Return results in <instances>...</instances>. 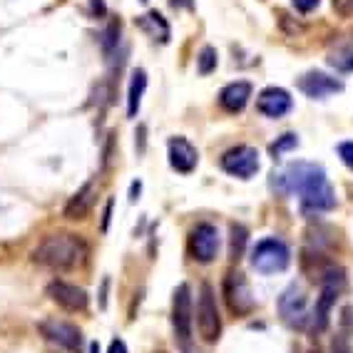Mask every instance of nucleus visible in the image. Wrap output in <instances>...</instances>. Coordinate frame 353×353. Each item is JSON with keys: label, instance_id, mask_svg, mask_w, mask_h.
<instances>
[{"label": "nucleus", "instance_id": "obj_1", "mask_svg": "<svg viewBox=\"0 0 353 353\" xmlns=\"http://www.w3.org/2000/svg\"><path fill=\"white\" fill-rule=\"evenodd\" d=\"M279 190L284 194H299L301 204L314 212H328L336 207L334 187L328 182L326 170L321 164L294 162L279 176Z\"/></svg>", "mask_w": 353, "mask_h": 353}, {"label": "nucleus", "instance_id": "obj_2", "mask_svg": "<svg viewBox=\"0 0 353 353\" xmlns=\"http://www.w3.org/2000/svg\"><path fill=\"white\" fill-rule=\"evenodd\" d=\"M85 259H88V244L82 236L70 232L45 236L32 252V261L52 272H72L85 264Z\"/></svg>", "mask_w": 353, "mask_h": 353}, {"label": "nucleus", "instance_id": "obj_3", "mask_svg": "<svg viewBox=\"0 0 353 353\" xmlns=\"http://www.w3.org/2000/svg\"><path fill=\"white\" fill-rule=\"evenodd\" d=\"M291 264L289 246L276 236L261 239L252 252V266L259 274H279Z\"/></svg>", "mask_w": 353, "mask_h": 353}, {"label": "nucleus", "instance_id": "obj_4", "mask_svg": "<svg viewBox=\"0 0 353 353\" xmlns=\"http://www.w3.org/2000/svg\"><path fill=\"white\" fill-rule=\"evenodd\" d=\"M196 328L207 343H214L221 334V319L216 309V296L212 284H202L199 289V301H196Z\"/></svg>", "mask_w": 353, "mask_h": 353}, {"label": "nucleus", "instance_id": "obj_5", "mask_svg": "<svg viewBox=\"0 0 353 353\" xmlns=\"http://www.w3.org/2000/svg\"><path fill=\"white\" fill-rule=\"evenodd\" d=\"M172 326H174L176 341L184 348L192 341V291L187 284H179L172 296Z\"/></svg>", "mask_w": 353, "mask_h": 353}, {"label": "nucleus", "instance_id": "obj_6", "mask_svg": "<svg viewBox=\"0 0 353 353\" xmlns=\"http://www.w3.org/2000/svg\"><path fill=\"white\" fill-rule=\"evenodd\" d=\"M190 254L199 264H212L219 254V232L214 224H196L190 232Z\"/></svg>", "mask_w": 353, "mask_h": 353}, {"label": "nucleus", "instance_id": "obj_7", "mask_svg": "<svg viewBox=\"0 0 353 353\" xmlns=\"http://www.w3.org/2000/svg\"><path fill=\"white\" fill-rule=\"evenodd\" d=\"M221 170L232 176H239V179H252L259 172V152L249 145L232 147L221 154Z\"/></svg>", "mask_w": 353, "mask_h": 353}, {"label": "nucleus", "instance_id": "obj_8", "mask_svg": "<svg viewBox=\"0 0 353 353\" xmlns=\"http://www.w3.org/2000/svg\"><path fill=\"white\" fill-rule=\"evenodd\" d=\"M279 314L289 323L291 328H303L309 323V301H306V294L299 289L296 284H291L289 289L279 296Z\"/></svg>", "mask_w": 353, "mask_h": 353}, {"label": "nucleus", "instance_id": "obj_9", "mask_svg": "<svg viewBox=\"0 0 353 353\" xmlns=\"http://www.w3.org/2000/svg\"><path fill=\"white\" fill-rule=\"evenodd\" d=\"M224 301H227L229 311L234 316H246L254 309V299L249 284H246L244 274L239 272H229L224 279Z\"/></svg>", "mask_w": 353, "mask_h": 353}, {"label": "nucleus", "instance_id": "obj_10", "mask_svg": "<svg viewBox=\"0 0 353 353\" xmlns=\"http://www.w3.org/2000/svg\"><path fill=\"white\" fill-rule=\"evenodd\" d=\"M38 328H40V334L50 341V343H55V346L65 348V351H70V353L82 351V331L77 326H72V323L48 319V321H43Z\"/></svg>", "mask_w": 353, "mask_h": 353}, {"label": "nucleus", "instance_id": "obj_11", "mask_svg": "<svg viewBox=\"0 0 353 353\" xmlns=\"http://www.w3.org/2000/svg\"><path fill=\"white\" fill-rule=\"evenodd\" d=\"M299 90H301L306 97H311V100H323V97H331V95H336V92H341V90H343V82L326 75V72L311 70V72H303V75L299 77Z\"/></svg>", "mask_w": 353, "mask_h": 353}, {"label": "nucleus", "instance_id": "obj_12", "mask_svg": "<svg viewBox=\"0 0 353 353\" xmlns=\"http://www.w3.org/2000/svg\"><path fill=\"white\" fill-rule=\"evenodd\" d=\"M167 157H170V167L179 174H192L199 162V152L192 145L190 139L184 137H172L167 142Z\"/></svg>", "mask_w": 353, "mask_h": 353}, {"label": "nucleus", "instance_id": "obj_13", "mask_svg": "<svg viewBox=\"0 0 353 353\" xmlns=\"http://www.w3.org/2000/svg\"><path fill=\"white\" fill-rule=\"evenodd\" d=\"M291 108H294V100L284 88H266L256 97V110L264 117H272V120L289 114Z\"/></svg>", "mask_w": 353, "mask_h": 353}, {"label": "nucleus", "instance_id": "obj_14", "mask_svg": "<svg viewBox=\"0 0 353 353\" xmlns=\"http://www.w3.org/2000/svg\"><path fill=\"white\" fill-rule=\"evenodd\" d=\"M45 294L57 303V306H63L65 311H85L88 309V294L75 284H65V281H52L48 284Z\"/></svg>", "mask_w": 353, "mask_h": 353}, {"label": "nucleus", "instance_id": "obj_15", "mask_svg": "<svg viewBox=\"0 0 353 353\" xmlns=\"http://www.w3.org/2000/svg\"><path fill=\"white\" fill-rule=\"evenodd\" d=\"M249 97H252V85L239 80V82H232V85H227V88L221 90L219 105L227 110V112H241V110L246 108Z\"/></svg>", "mask_w": 353, "mask_h": 353}, {"label": "nucleus", "instance_id": "obj_16", "mask_svg": "<svg viewBox=\"0 0 353 353\" xmlns=\"http://www.w3.org/2000/svg\"><path fill=\"white\" fill-rule=\"evenodd\" d=\"M95 184H85L82 190H77L75 194L70 196V202L65 204V216L72 221L77 219H85L90 214V209L95 204Z\"/></svg>", "mask_w": 353, "mask_h": 353}, {"label": "nucleus", "instance_id": "obj_17", "mask_svg": "<svg viewBox=\"0 0 353 353\" xmlns=\"http://www.w3.org/2000/svg\"><path fill=\"white\" fill-rule=\"evenodd\" d=\"M137 26L142 28L147 35H152L154 40H159V43H170V35H172L170 23H167V20H164L157 10H152V13L142 15V18L137 20Z\"/></svg>", "mask_w": 353, "mask_h": 353}, {"label": "nucleus", "instance_id": "obj_18", "mask_svg": "<svg viewBox=\"0 0 353 353\" xmlns=\"http://www.w3.org/2000/svg\"><path fill=\"white\" fill-rule=\"evenodd\" d=\"M145 90H147V72L145 70H134L132 80H130V92H127V114L130 117H137Z\"/></svg>", "mask_w": 353, "mask_h": 353}, {"label": "nucleus", "instance_id": "obj_19", "mask_svg": "<svg viewBox=\"0 0 353 353\" xmlns=\"http://www.w3.org/2000/svg\"><path fill=\"white\" fill-rule=\"evenodd\" d=\"M246 241H249V232H246V227H241V224H232V229H229V256H232L234 261H239V259L244 256Z\"/></svg>", "mask_w": 353, "mask_h": 353}, {"label": "nucleus", "instance_id": "obj_20", "mask_svg": "<svg viewBox=\"0 0 353 353\" xmlns=\"http://www.w3.org/2000/svg\"><path fill=\"white\" fill-rule=\"evenodd\" d=\"M328 63L334 65L336 70H341V72H353V43L343 45V48L331 52Z\"/></svg>", "mask_w": 353, "mask_h": 353}, {"label": "nucleus", "instance_id": "obj_21", "mask_svg": "<svg viewBox=\"0 0 353 353\" xmlns=\"http://www.w3.org/2000/svg\"><path fill=\"white\" fill-rule=\"evenodd\" d=\"M100 45H102L105 57H112L114 52H117V45H120V23H110V26L102 30Z\"/></svg>", "mask_w": 353, "mask_h": 353}, {"label": "nucleus", "instance_id": "obj_22", "mask_svg": "<svg viewBox=\"0 0 353 353\" xmlns=\"http://www.w3.org/2000/svg\"><path fill=\"white\" fill-rule=\"evenodd\" d=\"M216 70V50L214 48H202V52H199V57H196V72L199 75H212Z\"/></svg>", "mask_w": 353, "mask_h": 353}, {"label": "nucleus", "instance_id": "obj_23", "mask_svg": "<svg viewBox=\"0 0 353 353\" xmlns=\"http://www.w3.org/2000/svg\"><path fill=\"white\" fill-rule=\"evenodd\" d=\"M296 145H299V137H296V134H294V132H286V134H281V137H279L272 147H269V152H272V157L276 159V157H281L284 152L296 150Z\"/></svg>", "mask_w": 353, "mask_h": 353}, {"label": "nucleus", "instance_id": "obj_24", "mask_svg": "<svg viewBox=\"0 0 353 353\" xmlns=\"http://www.w3.org/2000/svg\"><path fill=\"white\" fill-rule=\"evenodd\" d=\"M331 8L341 18H351L353 15V0H331Z\"/></svg>", "mask_w": 353, "mask_h": 353}, {"label": "nucleus", "instance_id": "obj_25", "mask_svg": "<svg viewBox=\"0 0 353 353\" xmlns=\"http://www.w3.org/2000/svg\"><path fill=\"white\" fill-rule=\"evenodd\" d=\"M339 157H341V162L346 164L348 170H353V142H341Z\"/></svg>", "mask_w": 353, "mask_h": 353}, {"label": "nucleus", "instance_id": "obj_26", "mask_svg": "<svg viewBox=\"0 0 353 353\" xmlns=\"http://www.w3.org/2000/svg\"><path fill=\"white\" fill-rule=\"evenodd\" d=\"M279 23H281V28H284L289 35H299V32L303 30V26H299V23H291V18L286 13H279Z\"/></svg>", "mask_w": 353, "mask_h": 353}, {"label": "nucleus", "instance_id": "obj_27", "mask_svg": "<svg viewBox=\"0 0 353 353\" xmlns=\"http://www.w3.org/2000/svg\"><path fill=\"white\" fill-rule=\"evenodd\" d=\"M331 353H353L351 346H348L346 336H336V339L331 341Z\"/></svg>", "mask_w": 353, "mask_h": 353}, {"label": "nucleus", "instance_id": "obj_28", "mask_svg": "<svg viewBox=\"0 0 353 353\" xmlns=\"http://www.w3.org/2000/svg\"><path fill=\"white\" fill-rule=\"evenodd\" d=\"M319 3H321V0H294L296 10H301V13H311V10H316Z\"/></svg>", "mask_w": 353, "mask_h": 353}, {"label": "nucleus", "instance_id": "obj_29", "mask_svg": "<svg viewBox=\"0 0 353 353\" xmlns=\"http://www.w3.org/2000/svg\"><path fill=\"white\" fill-rule=\"evenodd\" d=\"M341 323H343L346 331H353V306H346L341 311Z\"/></svg>", "mask_w": 353, "mask_h": 353}, {"label": "nucleus", "instance_id": "obj_30", "mask_svg": "<svg viewBox=\"0 0 353 353\" xmlns=\"http://www.w3.org/2000/svg\"><path fill=\"white\" fill-rule=\"evenodd\" d=\"M112 199H108V204H105V212H102V232H108L110 227V216H112Z\"/></svg>", "mask_w": 353, "mask_h": 353}, {"label": "nucleus", "instance_id": "obj_31", "mask_svg": "<svg viewBox=\"0 0 353 353\" xmlns=\"http://www.w3.org/2000/svg\"><path fill=\"white\" fill-rule=\"evenodd\" d=\"M90 10H92L97 18H102V15L108 13V8H105V0H90Z\"/></svg>", "mask_w": 353, "mask_h": 353}, {"label": "nucleus", "instance_id": "obj_32", "mask_svg": "<svg viewBox=\"0 0 353 353\" xmlns=\"http://www.w3.org/2000/svg\"><path fill=\"white\" fill-rule=\"evenodd\" d=\"M108 353H127V346H125V341H122V339H114L112 343H110Z\"/></svg>", "mask_w": 353, "mask_h": 353}, {"label": "nucleus", "instance_id": "obj_33", "mask_svg": "<svg viewBox=\"0 0 353 353\" xmlns=\"http://www.w3.org/2000/svg\"><path fill=\"white\" fill-rule=\"evenodd\" d=\"M174 8H187V10H194V0H170Z\"/></svg>", "mask_w": 353, "mask_h": 353}, {"label": "nucleus", "instance_id": "obj_34", "mask_svg": "<svg viewBox=\"0 0 353 353\" xmlns=\"http://www.w3.org/2000/svg\"><path fill=\"white\" fill-rule=\"evenodd\" d=\"M108 306V281H102V291H100V309Z\"/></svg>", "mask_w": 353, "mask_h": 353}, {"label": "nucleus", "instance_id": "obj_35", "mask_svg": "<svg viewBox=\"0 0 353 353\" xmlns=\"http://www.w3.org/2000/svg\"><path fill=\"white\" fill-rule=\"evenodd\" d=\"M139 190H142V184L134 182L132 184V196H130V202H137V199H139Z\"/></svg>", "mask_w": 353, "mask_h": 353}, {"label": "nucleus", "instance_id": "obj_36", "mask_svg": "<svg viewBox=\"0 0 353 353\" xmlns=\"http://www.w3.org/2000/svg\"><path fill=\"white\" fill-rule=\"evenodd\" d=\"M90 353H100V343H97V341L95 343H90Z\"/></svg>", "mask_w": 353, "mask_h": 353}, {"label": "nucleus", "instance_id": "obj_37", "mask_svg": "<svg viewBox=\"0 0 353 353\" xmlns=\"http://www.w3.org/2000/svg\"><path fill=\"white\" fill-rule=\"evenodd\" d=\"M309 353H321V351H319V348H311V351Z\"/></svg>", "mask_w": 353, "mask_h": 353}, {"label": "nucleus", "instance_id": "obj_38", "mask_svg": "<svg viewBox=\"0 0 353 353\" xmlns=\"http://www.w3.org/2000/svg\"><path fill=\"white\" fill-rule=\"evenodd\" d=\"M142 3H147V0H142Z\"/></svg>", "mask_w": 353, "mask_h": 353}]
</instances>
